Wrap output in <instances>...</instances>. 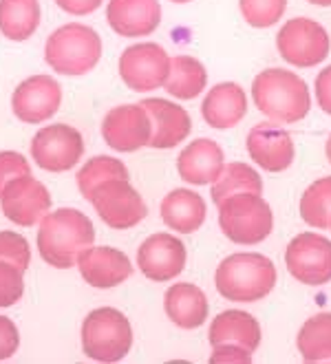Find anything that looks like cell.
I'll return each instance as SVG.
<instances>
[{"label":"cell","instance_id":"3957f363","mask_svg":"<svg viewBox=\"0 0 331 364\" xmlns=\"http://www.w3.org/2000/svg\"><path fill=\"white\" fill-rule=\"evenodd\" d=\"M276 265L256 252H238L221 261L214 274L216 291L232 303H256L276 287Z\"/></svg>","mask_w":331,"mask_h":364},{"label":"cell","instance_id":"2e32d148","mask_svg":"<svg viewBox=\"0 0 331 364\" xmlns=\"http://www.w3.org/2000/svg\"><path fill=\"white\" fill-rule=\"evenodd\" d=\"M248 153L268 173H283L292 166L296 148L292 135L276 122H261L248 133Z\"/></svg>","mask_w":331,"mask_h":364},{"label":"cell","instance_id":"4316f807","mask_svg":"<svg viewBox=\"0 0 331 364\" xmlns=\"http://www.w3.org/2000/svg\"><path fill=\"white\" fill-rule=\"evenodd\" d=\"M241 192H254V195H263V179L250 164L232 161L226 164L216 181L212 183L210 197L216 203V208L226 199L241 195Z\"/></svg>","mask_w":331,"mask_h":364},{"label":"cell","instance_id":"9c48e42d","mask_svg":"<svg viewBox=\"0 0 331 364\" xmlns=\"http://www.w3.org/2000/svg\"><path fill=\"white\" fill-rule=\"evenodd\" d=\"M285 265L298 283L320 287L331 281V241L318 232H303L285 250Z\"/></svg>","mask_w":331,"mask_h":364},{"label":"cell","instance_id":"ab89813d","mask_svg":"<svg viewBox=\"0 0 331 364\" xmlns=\"http://www.w3.org/2000/svg\"><path fill=\"white\" fill-rule=\"evenodd\" d=\"M327 159H329V164H331V135H329V139H327Z\"/></svg>","mask_w":331,"mask_h":364},{"label":"cell","instance_id":"836d02e7","mask_svg":"<svg viewBox=\"0 0 331 364\" xmlns=\"http://www.w3.org/2000/svg\"><path fill=\"white\" fill-rule=\"evenodd\" d=\"M31 175V166L29 161L16 151H3L0 153V195L5 192V188L18 179V177H27Z\"/></svg>","mask_w":331,"mask_h":364},{"label":"cell","instance_id":"30bf717a","mask_svg":"<svg viewBox=\"0 0 331 364\" xmlns=\"http://www.w3.org/2000/svg\"><path fill=\"white\" fill-rule=\"evenodd\" d=\"M170 73V55L157 42H140L120 58V75L130 91L148 93L162 89Z\"/></svg>","mask_w":331,"mask_h":364},{"label":"cell","instance_id":"ba28073f","mask_svg":"<svg viewBox=\"0 0 331 364\" xmlns=\"http://www.w3.org/2000/svg\"><path fill=\"white\" fill-rule=\"evenodd\" d=\"M82 155V133L69 124H49L31 139V157L47 173H66L78 166Z\"/></svg>","mask_w":331,"mask_h":364},{"label":"cell","instance_id":"6da1fadb","mask_svg":"<svg viewBox=\"0 0 331 364\" xmlns=\"http://www.w3.org/2000/svg\"><path fill=\"white\" fill-rule=\"evenodd\" d=\"M95 243V228L84 212L62 208L40 221L38 252L42 261L56 269L78 265L80 256Z\"/></svg>","mask_w":331,"mask_h":364},{"label":"cell","instance_id":"74e56055","mask_svg":"<svg viewBox=\"0 0 331 364\" xmlns=\"http://www.w3.org/2000/svg\"><path fill=\"white\" fill-rule=\"evenodd\" d=\"M102 3L104 0H56V5L71 16H88V14H93Z\"/></svg>","mask_w":331,"mask_h":364},{"label":"cell","instance_id":"e575fe53","mask_svg":"<svg viewBox=\"0 0 331 364\" xmlns=\"http://www.w3.org/2000/svg\"><path fill=\"white\" fill-rule=\"evenodd\" d=\"M212 364H250L252 362V351L246 347L232 345V342H224V345H214L212 347V355H210Z\"/></svg>","mask_w":331,"mask_h":364},{"label":"cell","instance_id":"9a60e30c","mask_svg":"<svg viewBox=\"0 0 331 364\" xmlns=\"http://www.w3.org/2000/svg\"><path fill=\"white\" fill-rule=\"evenodd\" d=\"M62 104V87L51 75H31L18 84L11 95L14 115L25 124H42L51 119Z\"/></svg>","mask_w":331,"mask_h":364},{"label":"cell","instance_id":"44dd1931","mask_svg":"<svg viewBox=\"0 0 331 364\" xmlns=\"http://www.w3.org/2000/svg\"><path fill=\"white\" fill-rule=\"evenodd\" d=\"M248 113V97L243 89L234 82H221L214 89L208 91L204 104H201V115L208 126L216 128V131H228L234 128Z\"/></svg>","mask_w":331,"mask_h":364},{"label":"cell","instance_id":"d6a6232c","mask_svg":"<svg viewBox=\"0 0 331 364\" xmlns=\"http://www.w3.org/2000/svg\"><path fill=\"white\" fill-rule=\"evenodd\" d=\"M20 267L0 261V307L16 305L25 294V276Z\"/></svg>","mask_w":331,"mask_h":364},{"label":"cell","instance_id":"d4e9b609","mask_svg":"<svg viewBox=\"0 0 331 364\" xmlns=\"http://www.w3.org/2000/svg\"><path fill=\"white\" fill-rule=\"evenodd\" d=\"M208 84V71L192 55L170 58V73L166 77V91L177 100H194Z\"/></svg>","mask_w":331,"mask_h":364},{"label":"cell","instance_id":"f35d334b","mask_svg":"<svg viewBox=\"0 0 331 364\" xmlns=\"http://www.w3.org/2000/svg\"><path fill=\"white\" fill-rule=\"evenodd\" d=\"M307 3L318 5V7H331V0H307Z\"/></svg>","mask_w":331,"mask_h":364},{"label":"cell","instance_id":"4fadbf2b","mask_svg":"<svg viewBox=\"0 0 331 364\" xmlns=\"http://www.w3.org/2000/svg\"><path fill=\"white\" fill-rule=\"evenodd\" d=\"M3 214L20 228H31L40 223L51 210V195L47 186L31 175L14 179L0 195Z\"/></svg>","mask_w":331,"mask_h":364},{"label":"cell","instance_id":"5b68a950","mask_svg":"<svg viewBox=\"0 0 331 364\" xmlns=\"http://www.w3.org/2000/svg\"><path fill=\"white\" fill-rule=\"evenodd\" d=\"M132 347L130 320L113 307L93 309L82 323V351L88 360L113 364L124 360Z\"/></svg>","mask_w":331,"mask_h":364},{"label":"cell","instance_id":"60d3db41","mask_svg":"<svg viewBox=\"0 0 331 364\" xmlns=\"http://www.w3.org/2000/svg\"><path fill=\"white\" fill-rule=\"evenodd\" d=\"M170 3H179V5H184V3H190V0H170Z\"/></svg>","mask_w":331,"mask_h":364},{"label":"cell","instance_id":"603a6c76","mask_svg":"<svg viewBox=\"0 0 331 364\" xmlns=\"http://www.w3.org/2000/svg\"><path fill=\"white\" fill-rule=\"evenodd\" d=\"M206 217H208L206 201L194 190L177 188L162 201V221L166 223V228L179 234H192L196 230H201Z\"/></svg>","mask_w":331,"mask_h":364},{"label":"cell","instance_id":"52a82bcc","mask_svg":"<svg viewBox=\"0 0 331 364\" xmlns=\"http://www.w3.org/2000/svg\"><path fill=\"white\" fill-rule=\"evenodd\" d=\"M329 33L312 18H292L276 36V49L292 67L309 69L329 55Z\"/></svg>","mask_w":331,"mask_h":364},{"label":"cell","instance_id":"f546056e","mask_svg":"<svg viewBox=\"0 0 331 364\" xmlns=\"http://www.w3.org/2000/svg\"><path fill=\"white\" fill-rule=\"evenodd\" d=\"M300 219L316 230H329L331 219V177L316 179L300 197Z\"/></svg>","mask_w":331,"mask_h":364},{"label":"cell","instance_id":"e0dca14e","mask_svg":"<svg viewBox=\"0 0 331 364\" xmlns=\"http://www.w3.org/2000/svg\"><path fill=\"white\" fill-rule=\"evenodd\" d=\"M78 267L84 281L98 289H113L128 281L132 274V263L128 256L122 250L108 245H91L80 256Z\"/></svg>","mask_w":331,"mask_h":364},{"label":"cell","instance_id":"ac0fdd59","mask_svg":"<svg viewBox=\"0 0 331 364\" xmlns=\"http://www.w3.org/2000/svg\"><path fill=\"white\" fill-rule=\"evenodd\" d=\"M150 115L152 122V137H150V148L157 151H166V148L179 146L192 131V119L190 113L184 106L162 100V97H148L140 102Z\"/></svg>","mask_w":331,"mask_h":364},{"label":"cell","instance_id":"484cf974","mask_svg":"<svg viewBox=\"0 0 331 364\" xmlns=\"http://www.w3.org/2000/svg\"><path fill=\"white\" fill-rule=\"evenodd\" d=\"M38 0H0V31L7 40L25 42L40 25Z\"/></svg>","mask_w":331,"mask_h":364},{"label":"cell","instance_id":"ffe728a7","mask_svg":"<svg viewBox=\"0 0 331 364\" xmlns=\"http://www.w3.org/2000/svg\"><path fill=\"white\" fill-rule=\"evenodd\" d=\"M224 166V151L212 139H194L177 157V170L182 179L192 186H212Z\"/></svg>","mask_w":331,"mask_h":364},{"label":"cell","instance_id":"4dcf8cb0","mask_svg":"<svg viewBox=\"0 0 331 364\" xmlns=\"http://www.w3.org/2000/svg\"><path fill=\"white\" fill-rule=\"evenodd\" d=\"M243 20L254 29L276 25L287 9V0H238Z\"/></svg>","mask_w":331,"mask_h":364},{"label":"cell","instance_id":"83f0119b","mask_svg":"<svg viewBox=\"0 0 331 364\" xmlns=\"http://www.w3.org/2000/svg\"><path fill=\"white\" fill-rule=\"evenodd\" d=\"M296 347L305 362H331V314H316L300 327Z\"/></svg>","mask_w":331,"mask_h":364},{"label":"cell","instance_id":"277c9868","mask_svg":"<svg viewBox=\"0 0 331 364\" xmlns=\"http://www.w3.org/2000/svg\"><path fill=\"white\" fill-rule=\"evenodd\" d=\"M100 58V33L80 23H69L56 29L44 45V60L60 75H84L98 67Z\"/></svg>","mask_w":331,"mask_h":364},{"label":"cell","instance_id":"d590c367","mask_svg":"<svg viewBox=\"0 0 331 364\" xmlns=\"http://www.w3.org/2000/svg\"><path fill=\"white\" fill-rule=\"evenodd\" d=\"M20 347V333L14 320L0 316V362L9 360Z\"/></svg>","mask_w":331,"mask_h":364},{"label":"cell","instance_id":"8992f818","mask_svg":"<svg viewBox=\"0 0 331 364\" xmlns=\"http://www.w3.org/2000/svg\"><path fill=\"white\" fill-rule=\"evenodd\" d=\"M219 225L236 245H256L274 230L272 205L254 192H241L219 205Z\"/></svg>","mask_w":331,"mask_h":364},{"label":"cell","instance_id":"cb8c5ba5","mask_svg":"<svg viewBox=\"0 0 331 364\" xmlns=\"http://www.w3.org/2000/svg\"><path fill=\"white\" fill-rule=\"evenodd\" d=\"M208 340L212 347L224 345V342H232V345L246 347L254 353L261 345V325L248 311L228 309V311H221L212 320Z\"/></svg>","mask_w":331,"mask_h":364},{"label":"cell","instance_id":"7c38bea8","mask_svg":"<svg viewBox=\"0 0 331 364\" xmlns=\"http://www.w3.org/2000/svg\"><path fill=\"white\" fill-rule=\"evenodd\" d=\"M104 141L117 153H135L150 144L152 122L142 104H122L110 109L102 122Z\"/></svg>","mask_w":331,"mask_h":364},{"label":"cell","instance_id":"d6986e66","mask_svg":"<svg viewBox=\"0 0 331 364\" xmlns=\"http://www.w3.org/2000/svg\"><path fill=\"white\" fill-rule=\"evenodd\" d=\"M106 20L122 38H144L159 27L162 7L157 0H110Z\"/></svg>","mask_w":331,"mask_h":364},{"label":"cell","instance_id":"8fae6325","mask_svg":"<svg viewBox=\"0 0 331 364\" xmlns=\"http://www.w3.org/2000/svg\"><path fill=\"white\" fill-rule=\"evenodd\" d=\"M98 217L113 230H130L142 223L148 208L142 195L130 186L128 179H110L102 183L91 197Z\"/></svg>","mask_w":331,"mask_h":364},{"label":"cell","instance_id":"f1b7e54d","mask_svg":"<svg viewBox=\"0 0 331 364\" xmlns=\"http://www.w3.org/2000/svg\"><path fill=\"white\" fill-rule=\"evenodd\" d=\"M128 168L115 159V157H108V155H100V157H93L88 159L80 170H78V188L82 192V197L86 201H91L93 192L110 181V179H128Z\"/></svg>","mask_w":331,"mask_h":364},{"label":"cell","instance_id":"5bb4252c","mask_svg":"<svg viewBox=\"0 0 331 364\" xmlns=\"http://www.w3.org/2000/svg\"><path fill=\"white\" fill-rule=\"evenodd\" d=\"M188 252L182 239L166 232L150 234L137 250V267L152 283H168L186 269Z\"/></svg>","mask_w":331,"mask_h":364},{"label":"cell","instance_id":"1f68e13d","mask_svg":"<svg viewBox=\"0 0 331 364\" xmlns=\"http://www.w3.org/2000/svg\"><path fill=\"white\" fill-rule=\"evenodd\" d=\"M0 261H7V263L20 267L22 272H27V267L31 263V247H29L27 239L11 230L0 232Z\"/></svg>","mask_w":331,"mask_h":364},{"label":"cell","instance_id":"b9f144b4","mask_svg":"<svg viewBox=\"0 0 331 364\" xmlns=\"http://www.w3.org/2000/svg\"><path fill=\"white\" fill-rule=\"evenodd\" d=\"M329 230H331V219H329Z\"/></svg>","mask_w":331,"mask_h":364},{"label":"cell","instance_id":"8d00e7d4","mask_svg":"<svg viewBox=\"0 0 331 364\" xmlns=\"http://www.w3.org/2000/svg\"><path fill=\"white\" fill-rule=\"evenodd\" d=\"M316 100H318V106L327 113L331 115V67H327L325 71L318 73L316 77Z\"/></svg>","mask_w":331,"mask_h":364},{"label":"cell","instance_id":"7a4b0ae2","mask_svg":"<svg viewBox=\"0 0 331 364\" xmlns=\"http://www.w3.org/2000/svg\"><path fill=\"white\" fill-rule=\"evenodd\" d=\"M252 97L256 109L276 124H296L312 109L307 82L285 69L261 71L252 84Z\"/></svg>","mask_w":331,"mask_h":364},{"label":"cell","instance_id":"7402d4cb","mask_svg":"<svg viewBox=\"0 0 331 364\" xmlns=\"http://www.w3.org/2000/svg\"><path fill=\"white\" fill-rule=\"evenodd\" d=\"M166 316L182 329H199L208 318V296L190 283H174L164 296Z\"/></svg>","mask_w":331,"mask_h":364}]
</instances>
